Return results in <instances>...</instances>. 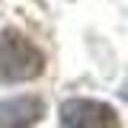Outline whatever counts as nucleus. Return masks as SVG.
I'll use <instances>...</instances> for the list:
<instances>
[{"label":"nucleus","instance_id":"f257e3e1","mask_svg":"<svg viewBox=\"0 0 128 128\" xmlns=\"http://www.w3.org/2000/svg\"><path fill=\"white\" fill-rule=\"evenodd\" d=\"M45 70V54L42 48H35L16 29L0 32V80L6 83H19V80H32Z\"/></svg>","mask_w":128,"mask_h":128},{"label":"nucleus","instance_id":"f03ea898","mask_svg":"<svg viewBox=\"0 0 128 128\" xmlns=\"http://www.w3.org/2000/svg\"><path fill=\"white\" fill-rule=\"evenodd\" d=\"M61 122L64 128H122L115 109L99 99H67L61 106Z\"/></svg>","mask_w":128,"mask_h":128},{"label":"nucleus","instance_id":"7ed1b4c3","mask_svg":"<svg viewBox=\"0 0 128 128\" xmlns=\"http://www.w3.org/2000/svg\"><path fill=\"white\" fill-rule=\"evenodd\" d=\"M45 115V106L38 96H16L0 102V128H29Z\"/></svg>","mask_w":128,"mask_h":128}]
</instances>
